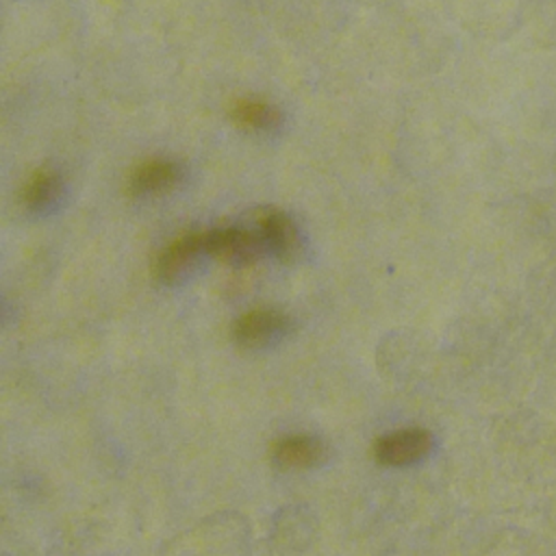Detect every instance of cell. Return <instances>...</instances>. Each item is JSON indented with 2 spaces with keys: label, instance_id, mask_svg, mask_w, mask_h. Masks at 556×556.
<instances>
[{
  "label": "cell",
  "instance_id": "1",
  "mask_svg": "<svg viewBox=\"0 0 556 556\" xmlns=\"http://www.w3.org/2000/svg\"><path fill=\"white\" fill-rule=\"evenodd\" d=\"M263 248L267 245L261 232L248 228L226 226L206 230V254L228 265L252 263L263 252Z\"/></svg>",
  "mask_w": 556,
  "mask_h": 556
},
{
  "label": "cell",
  "instance_id": "2",
  "mask_svg": "<svg viewBox=\"0 0 556 556\" xmlns=\"http://www.w3.org/2000/svg\"><path fill=\"white\" fill-rule=\"evenodd\" d=\"M432 447V434L424 428H404L376 439L371 454L380 465L400 467L424 458Z\"/></svg>",
  "mask_w": 556,
  "mask_h": 556
},
{
  "label": "cell",
  "instance_id": "3",
  "mask_svg": "<svg viewBox=\"0 0 556 556\" xmlns=\"http://www.w3.org/2000/svg\"><path fill=\"white\" fill-rule=\"evenodd\" d=\"M202 254H206V230L185 232L156 254L152 261V276L161 282H174Z\"/></svg>",
  "mask_w": 556,
  "mask_h": 556
},
{
  "label": "cell",
  "instance_id": "4",
  "mask_svg": "<svg viewBox=\"0 0 556 556\" xmlns=\"http://www.w3.org/2000/svg\"><path fill=\"white\" fill-rule=\"evenodd\" d=\"M289 319L278 308H250L232 324V339L241 348H256L287 328Z\"/></svg>",
  "mask_w": 556,
  "mask_h": 556
},
{
  "label": "cell",
  "instance_id": "5",
  "mask_svg": "<svg viewBox=\"0 0 556 556\" xmlns=\"http://www.w3.org/2000/svg\"><path fill=\"white\" fill-rule=\"evenodd\" d=\"M258 232L276 258L289 263L300 252V235L291 217L280 208H263L256 217Z\"/></svg>",
  "mask_w": 556,
  "mask_h": 556
},
{
  "label": "cell",
  "instance_id": "6",
  "mask_svg": "<svg viewBox=\"0 0 556 556\" xmlns=\"http://www.w3.org/2000/svg\"><path fill=\"white\" fill-rule=\"evenodd\" d=\"M180 178V169L167 159H148L135 165L126 178V191L130 195L161 193L172 189Z\"/></svg>",
  "mask_w": 556,
  "mask_h": 556
},
{
  "label": "cell",
  "instance_id": "7",
  "mask_svg": "<svg viewBox=\"0 0 556 556\" xmlns=\"http://www.w3.org/2000/svg\"><path fill=\"white\" fill-rule=\"evenodd\" d=\"M269 456L278 467L285 469H306L321 460L324 447L315 437L289 434L271 443Z\"/></svg>",
  "mask_w": 556,
  "mask_h": 556
},
{
  "label": "cell",
  "instance_id": "8",
  "mask_svg": "<svg viewBox=\"0 0 556 556\" xmlns=\"http://www.w3.org/2000/svg\"><path fill=\"white\" fill-rule=\"evenodd\" d=\"M228 117L235 126L250 132H265L280 124V113L263 98H239L230 104Z\"/></svg>",
  "mask_w": 556,
  "mask_h": 556
},
{
  "label": "cell",
  "instance_id": "9",
  "mask_svg": "<svg viewBox=\"0 0 556 556\" xmlns=\"http://www.w3.org/2000/svg\"><path fill=\"white\" fill-rule=\"evenodd\" d=\"M59 193H61V178L50 167H37L35 172H30V176L24 180V185L20 189V198H22L24 206H28L33 211L43 208L50 202H54Z\"/></svg>",
  "mask_w": 556,
  "mask_h": 556
}]
</instances>
